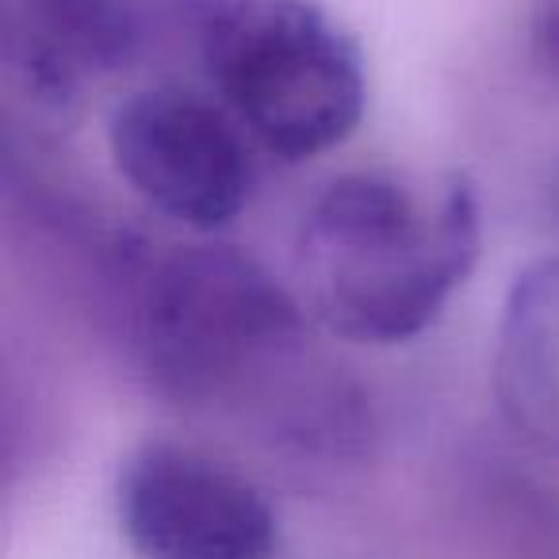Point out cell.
Instances as JSON below:
<instances>
[{"label": "cell", "instance_id": "cell-1", "mask_svg": "<svg viewBox=\"0 0 559 559\" xmlns=\"http://www.w3.org/2000/svg\"><path fill=\"white\" fill-rule=\"evenodd\" d=\"M479 249L483 207L464 173H349L330 180L299 223L304 307L345 342H414L467 284Z\"/></svg>", "mask_w": 559, "mask_h": 559}, {"label": "cell", "instance_id": "cell-2", "mask_svg": "<svg viewBox=\"0 0 559 559\" xmlns=\"http://www.w3.org/2000/svg\"><path fill=\"white\" fill-rule=\"evenodd\" d=\"M195 20L218 104L272 157L330 154L360 127L365 55L319 0H200Z\"/></svg>", "mask_w": 559, "mask_h": 559}, {"label": "cell", "instance_id": "cell-3", "mask_svg": "<svg viewBox=\"0 0 559 559\" xmlns=\"http://www.w3.org/2000/svg\"><path fill=\"white\" fill-rule=\"evenodd\" d=\"M307 307L234 246H173L139 269L134 342L157 388L223 399L304 353Z\"/></svg>", "mask_w": 559, "mask_h": 559}, {"label": "cell", "instance_id": "cell-4", "mask_svg": "<svg viewBox=\"0 0 559 559\" xmlns=\"http://www.w3.org/2000/svg\"><path fill=\"white\" fill-rule=\"evenodd\" d=\"M119 177L150 211L215 234L249 207L257 165L238 119L215 100L173 85L119 100L108 119Z\"/></svg>", "mask_w": 559, "mask_h": 559}, {"label": "cell", "instance_id": "cell-5", "mask_svg": "<svg viewBox=\"0 0 559 559\" xmlns=\"http://www.w3.org/2000/svg\"><path fill=\"white\" fill-rule=\"evenodd\" d=\"M116 513L139 559H276L280 521L253 479L177 441L127 456Z\"/></svg>", "mask_w": 559, "mask_h": 559}, {"label": "cell", "instance_id": "cell-6", "mask_svg": "<svg viewBox=\"0 0 559 559\" xmlns=\"http://www.w3.org/2000/svg\"><path fill=\"white\" fill-rule=\"evenodd\" d=\"M142 39V0H0L9 78L43 111H70L88 81L127 70Z\"/></svg>", "mask_w": 559, "mask_h": 559}, {"label": "cell", "instance_id": "cell-7", "mask_svg": "<svg viewBox=\"0 0 559 559\" xmlns=\"http://www.w3.org/2000/svg\"><path fill=\"white\" fill-rule=\"evenodd\" d=\"M490 388L506 426L544 456H559V257L513 276L495 330Z\"/></svg>", "mask_w": 559, "mask_h": 559}, {"label": "cell", "instance_id": "cell-8", "mask_svg": "<svg viewBox=\"0 0 559 559\" xmlns=\"http://www.w3.org/2000/svg\"><path fill=\"white\" fill-rule=\"evenodd\" d=\"M533 50L536 62L559 81V0H544L533 16Z\"/></svg>", "mask_w": 559, "mask_h": 559}]
</instances>
